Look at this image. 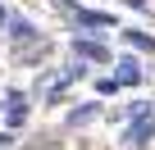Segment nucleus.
<instances>
[{"label":"nucleus","instance_id":"nucleus-1","mask_svg":"<svg viewBox=\"0 0 155 150\" xmlns=\"http://www.w3.org/2000/svg\"><path fill=\"white\" fill-rule=\"evenodd\" d=\"M55 9H59V14H68L78 27H110V32L119 27V18H114V14H105V9H87V5H73V0H55Z\"/></svg>","mask_w":155,"mask_h":150},{"label":"nucleus","instance_id":"nucleus-2","mask_svg":"<svg viewBox=\"0 0 155 150\" xmlns=\"http://www.w3.org/2000/svg\"><path fill=\"white\" fill-rule=\"evenodd\" d=\"M68 50H73L78 59H87V64L114 68V55H110V46H105V41H96V37H73V41H68Z\"/></svg>","mask_w":155,"mask_h":150},{"label":"nucleus","instance_id":"nucleus-3","mask_svg":"<svg viewBox=\"0 0 155 150\" xmlns=\"http://www.w3.org/2000/svg\"><path fill=\"white\" fill-rule=\"evenodd\" d=\"M150 136H155V114H146L141 123L132 118V123H128V132H123V145H128V150H141Z\"/></svg>","mask_w":155,"mask_h":150},{"label":"nucleus","instance_id":"nucleus-4","mask_svg":"<svg viewBox=\"0 0 155 150\" xmlns=\"http://www.w3.org/2000/svg\"><path fill=\"white\" fill-rule=\"evenodd\" d=\"M114 68H119L114 78H119L123 87H141V78H146V68H141V59H137V55H123V59H114Z\"/></svg>","mask_w":155,"mask_h":150},{"label":"nucleus","instance_id":"nucleus-5","mask_svg":"<svg viewBox=\"0 0 155 150\" xmlns=\"http://www.w3.org/2000/svg\"><path fill=\"white\" fill-rule=\"evenodd\" d=\"M119 37H123L128 50H137V55H155V37H146V32H137V27H128V32H119Z\"/></svg>","mask_w":155,"mask_h":150},{"label":"nucleus","instance_id":"nucleus-6","mask_svg":"<svg viewBox=\"0 0 155 150\" xmlns=\"http://www.w3.org/2000/svg\"><path fill=\"white\" fill-rule=\"evenodd\" d=\"M96 114H101V105H78V109H68V114H64V127H87Z\"/></svg>","mask_w":155,"mask_h":150},{"label":"nucleus","instance_id":"nucleus-7","mask_svg":"<svg viewBox=\"0 0 155 150\" xmlns=\"http://www.w3.org/2000/svg\"><path fill=\"white\" fill-rule=\"evenodd\" d=\"M5 118H9V127H18V123H28V100H23L18 91H9V109H5Z\"/></svg>","mask_w":155,"mask_h":150},{"label":"nucleus","instance_id":"nucleus-8","mask_svg":"<svg viewBox=\"0 0 155 150\" xmlns=\"http://www.w3.org/2000/svg\"><path fill=\"white\" fill-rule=\"evenodd\" d=\"M9 37H14V46H23V41L37 37V27H32L28 18H9Z\"/></svg>","mask_w":155,"mask_h":150},{"label":"nucleus","instance_id":"nucleus-9","mask_svg":"<svg viewBox=\"0 0 155 150\" xmlns=\"http://www.w3.org/2000/svg\"><path fill=\"white\" fill-rule=\"evenodd\" d=\"M119 87H123L119 78H96V91H101V96H110V91H119Z\"/></svg>","mask_w":155,"mask_h":150},{"label":"nucleus","instance_id":"nucleus-10","mask_svg":"<svg viewBox=\"0 0 155 150\" xmlns=\"http://www.w3.org/2000/svg\"><path fill=\"white\" fill-rule=\"evenodd\" d=\"M123 5H128V9H137V14H146V9H150V0H123Z\"/></svg>","mask_w":155,"mask_h":150},{"label":"nucleus","instance_id":"nucleus-11","mask_svg":"<svg viewBox=\"0 0 155 150\" xmlns=\"http://www.w3.org/2000/svg\"><path fill=\"white\" fill-rule=\"evenodd\" d=\"M0 27H9V14H5V5H0Z\"/></svg>","mask_w":155,"mask_h":150},{"label":"nucleus","instance_id":"nucleus-12","mask_svg":"<svg viewBox=\"0 0 155 150\" xmlns=\"http://www.w3.org/2000/svg\"><path fill=\"white\" fill-rule=\"evenodd\" d=\"M0 145H9V132H0Z\"/></svg>","mask_w":155,"mask_h":150}]
</instances>
